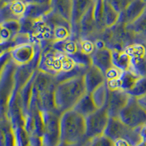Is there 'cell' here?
Masks as SVG:
<instances>
[{
  "label": "cell",
  "instance_id": "cell-1",
  "mask_svg": "<svg viewBox=\"0 0 146 146\" xmlns=\"http://www.w3.org/2000/svg\"><path fill=\"white\" fill-rule=\"evenodd\" d=\"M87 93L83 75L73 77L56 83L55 102L61 114L73 109L79 100Z\"/></svg>",
  "mask_w": 146,
  "mask_h": 146
},
{
  "label": "cell",
  "instance_id": "cell-2",
  "mask_svg": "<svg viewBox=\"0 0 146 146\" xmlns=\"http://www.w3.org/2000/svg\"><path fill=\"white\" fill-rule=\"evenodd\" d=\"M78 66L68 55L50 45L41 49L37 70L56 77L72 71Z\"/></svg>",
  "mask_w": 146,
  "mask_h": 146
},
{
  "label": "cell",
  "instance_id": "cell-3",
  "mask_svg": "<svg viewBox=\"0 0 146 146\" xmlns=\"http://www.w3.org/2000/svg\"><path fill=\"white\" fill-rule=\"evenodd\" d=\"M61 141L80 143L88 139L86 137V117L74 109L62 113L60 116Z\"/></svg>",
  "mask_w": 146,
  "mask_h": 146
},
{
  "label": "cell",
  "instance_id": "cell-4",
  "mask_svg": "<svg viewBox=\"0 0 146 146\" xmlns=\"http://www.w3.org/2000/svg\"><path fill=\"white\" fill-rule=\"evenodd\" d=\"M118 118L132 129L140 128L146 124V106L139 99L130 96L124 108L120 112Z\"/></svg>",
  "mask_w": 146,
  "mask_h": 146
},
{
  "label": "cell",
  "instance_id": "cell-5",
  "mask_svg": "<svg viewBox=\"0 0 146 146\" xmlns=\"http://www.w3.org/2000/svg\"><path fill=\"white\" fill-rule=\"evenodd\" d=\"M104 135L114 142L118 139H125L132 146L137 145L141 142L139 128L132 129L126 126L118 118L110 117Z\"/></svg>",
  "mask_w": 146,
  "mask_h": 146
},
{
  "label": "cell",
  "instance_id": "cell-6",
  "mask_svg": "<svg viewBox=\"0 0 146 146\" xmlns=\"http://www.w3.org/2000/svg\"><path fill=\"white\" fill-rule=\"evenodd\" d=\"M110 120L107 106L99 108L86 117V137L92 139L105 134Z\"/></svg>",
  "mask_w": 146,
  "mask_h": 146
},
{
  "label": "cell",
  "instance_id": "cell-7",
  "mask_svg": "<svg viewBox=\"0 0 146 146\" xmlns=\"http://www.w3.org/2000/svg\"><path fill=\"white\" fill-rule=\"evenodd\" d=\"M125 50L130 56L129 70L137 77H146V45L135 42L128 45Z\"/></svg>",
  "mask_w": 146,
  "mask_h": 146
},
{
  "label": "cell",
  "instance_id": "cell-8",
  "mask_svg": "<svg viewBox=\"0 0 146 146\" xmlns=\"http://www.w3.org/2000/svg\"><path fill=\"white\" fill-rule=\"evenodd\" d=\"M43 113L45 131L42 140L43 146H57L61 141L60 137V116L61 115L53 112Z\"/></svg>",
  "mask_w": 146,
  "mask_h": 146
},
{
  "label": "cell",
  "instance_id": "cell-9",
  "mask_svg": "<svg viewBox=\"0 0 146 146\" xmlns=\"http://www.w3.org/2000/svg\"><path fill=\"white\" fill-rule=\"evenodd\" d=\"M40 51V45L29 42L14 46L9 50V53L10 59L17 66H23L31 63Z\"/></svg>",
  "mask_w": 146,
  "mask_h": 146
},
{
  "label": "cell",
  "instance_id": "cell-10",
  "mask_svg": "<svg viewBox=\"0 0 146 146\" xmlns=\"http://www.w3.org/2000/svg\"><path fill=\"white\" fill-rule=\"evenodd\" d=\"M27 4L24 1H15L1 5V23L21 21L25 16Z\"/></svg>",
  "mask_w": 146,
  "mask_h": 146
},
{
  "label": "cell",
  "instance_id": "cell-11",
  "mask_svg": "<svg viewBox=\"0 0 146 146\" xmlns=\"http://www.w3.org/2000/svg\"><path fill=\"white\" fill-rule=\"evenodd\" d=\"M129 96V94L123 90L110 89L109 97L107 104V108L110 117L118 118L120 112L124 108Z\"/></svg>",
  "mask_w": 146,
  "mask_h": 146
},
{
  "label": "cell",
  "instance_id": "cell-12",
  "mask_svg": "<svg viewBox=\"0 0 146 146\" xmlns=\"http://www.w3.org/2000/svg\"><path fill=\"white\" fill-rule=\"evenodd\" d=\"M21 31L20 21H7L1 23V45H6L2 52L9 51L13 47V42Z\"/></svg>",
  "mask_w": 146,
  "mask_h": 146
},
{
  "label": "cell",
  "instance_id": "cell-13",
  "mask_svg": "<svg viewBox=\"0 0 146 146\" xmlns=\"http://www.w3.org/2000/svg\"><path fill=\"white\" fill-rule=\"evenodd\" d=\"M146 7L144 0H133L127 7L120 13L118 23L128 25L135 21L143 12Z\"/></svg>",
  "mask_w": 146,
  "mask_h": 146
},
{
  "label": "cell",
  "instance_id": "cell-14",
  "mask_svg": "<svg viewBox=\"0 0 146 146\" xmlns=\"http://www.w3.org/2000/svg\"><path fill=\"white\" fill-rule=\"evenodd\" d=\"M83 77L86 91L88 94L92 93L95 89L107 81L105 74L94 65L88 67Z\"/></svg>",
  "mask_w": 146,
  "mask_h": 146
},
{
  "label": "cell",
  "instance_id": "cell-15",
  "mask_svg": "<svg viewBox=\"0 0 146 146\" xmlns=\"http://www.w3.org/2000/svg\"><path fill=\"white\" fill-rule=\"evenodd\" d=\"M92 65L100 69L105 75V73L113 66L112 61V50L108 47L96 49L91 56Z\"/></svg>",
  "mask_w": 146,
  "mask_h": 146
},
{
  "label": "cell",
  "instance_id": "cell-16",
  "mask_svg": "<svg viewBox=\"0 0 146 146\" xmlns=\"http://www.w3.org/2000/svg\"><path fill=\"white\" fill-rule=\"evenodd\" d=\"M95 0H72V26L73 34L82 18L94 4Z\"/></svg>",
  "mask_w": 146,
  "mask_h": 146
},
{
  "label": "cell",
  "instance_id": "cell-17",
  "mask_svg": "<svg viewBox=\"0 0 146 146\" xmlns=\"http://www.w3.org/2000/svg\"><path fill=\"white\" fill-rule=\"evenodd\" d=\"M52 11L72 23V0H51Z\"/></svg>",
  "mask_w": 146,
  "mask_h": 146
},
{
  "label": "cell",
  "instance_id": "cell-18",
  "mask_svg": "<svg viewBox=\"0 0 146 146\" xmlns=\"http://www.w3.org/2000/svg\"><path fill=\"white\" fill-rule=\"evenodd\" d=\"M73 109L83 115V116L86 117L96 111L98 108L96 107L91 94L86 93L79 100Z\"/></svg>",
  "mask_w": 146,
  "mask_h": 146
},
{
  "label": "cell",
  "instance_id": "cell-19",
  "mask_svg": "<svg viewBox=\"0 0 146 146\" xmlns=\"http://www.w3.org/2000/svg\"><path fill=\"white\" fill-rule=\"evenodd\" d=\"M112 61L113 66H116L122 71L129 70L130 56L125 49H111Z\"/></svg>",
  "mask_w": 146,
  "mask_h": 146
},
{
  "label": "cell",
  "instance_id": "cell-20",
  "mask_svg": "<svg viewBox=\"0 0 146 146\" xmlns=\"http://www.w3.org/2000/svg\"><path fill=\"white\" fill-rule=\"evenodd\" d=\"M52 10L50 5L27 4L25 16L30 18H39L43 17Z\"/></svg>",
  "mask_w": 146,
  "mask_h": 146
},
{
  "label": "cell",
  "instance_id": "cell-21",
  "mask_svg": "<svg viewBox=\"0 0 146 146\" xmlns=\"http://www.w3.org/2000/svg\"><path fill=\"white\" fill-rule=\"evenodd\" d=\"M120 13L112 6L111 4L105 0L104 5V21L106 29L110 28L118 23Z\"/></svg>",
  "mask_w": 146,
  "mask_h": 146
},
{
  "label": "cell",
  "instance_id": "cell-22",
  "mask_svg": "<svg viewBox=\"0 0 146 146\" xmlns=\"http://www.w3.org/2000/svg\"><path fill=\"white\" fill-rule=\"evenodd\" d=\"M109 92L110 89L106 81L91 94L98 109L107 106L108 97H109Z\"/></svg>",
  "mask_w": 146,
  "mask_h": 146
},
{
  "label": "cell",
  "instance_id": "cell-23",
  "mask_svg": "<svg viewBox=\"0 0 146 146\" xmlns=\"http://www.w3.org/2000/svg\"><path fill=\"white\" fill-rule=\"evenodd\" d=\"M129 32L134 35H146V7L136 20L126 26Z\"/></svg>",
  "mask_w": 146,
  "mask_h": 146
},
{
  "label": "cell",
  "instance_id": "cell-24",
  "mask_svg": "<svg viewBox=\"0 0 146 146\" xmlns=\"http://www.w3.org/2000/svg\"><path fill=\"white\" fill-rule=\"evenodd\" d=\"M104 5L105 0H95L94 5V16L100 32L106 29L104 21Z\"/></svg>",
  "mask_w": 146,
  "mask_h": 146
},
{
  "label": "cell",
  "instance_id": "cell-25",
  "mask_svg": "<svg viewBox=\"0 0 146 146\" xmlns=\"http://www.w3.org/2000/svg\"><path fill=\"white\" fill-rule=\"evenodd\" d=\"M129 96H135L141 100L146 97V77H139L135 82L134 86L127 92Z\"/></svg>",
  "mask_w": 146,
  "mask_h": 146
},
{
  "label": "cell",
  "instance_id": "cell-26",
  "mask_svg": "<svg viewBox=\"0 0 146 146\" xmlns=\"http://www.w3.org/2000/svg\"><path fill=\"white\" fill-rule=\"evenodd\" d=\"M78 44L80 51L91 57L96 49L94 40L93 39L80 37L78 38Z\"/></svg>",
  "mask_w": 146,
  "mask_h": 146
},
{
  "label": "cell",
  "instance_id": "cell-27",
  "mask_svg": "<svg viewBox=\"0 0 146 146\" xmlns=\"http://www.w3.org/2000/svg\"><path fill=\"white\" fill-rule=\"evenodd\" d=\"M88 146H115L114 141L103 135L91 139Z\"/></svg>",
  "mask_w": 146,
  "mask_h": 146
},
{
  "label": "cell",
  "instance_id": "cell-28",
  "mask_svg": "<svg viewBox=\"0 0 146 146\" xmlns=\"http://www.w3.org/2000/svg\"><path fill=\"white\" fill-rule=\"evenodd\" d=\"M91 139H87L85 141L80 142V143H66V142L60 141L58 145L57 146H88L89 145Z\"/></svg>",
  "mask_w": 146,
  "mask_h": 146
},
{
  "label": "cell",
  "instance_id": "cell-29",
  "mask_svg": "<svg viewBox=\"0 0 146 146\" xmlns=\"http://www.w3.org/2000/svg\"><path fill=\"white\" fill-rule=\"evenodd\" d=\"M26 4H37V5H50L51 0H25Z\"/></svg>",
  "mask_w": 146,
  "mask_h": 146
},
{
  "label": "cell",
  "instance_id": "cell-30",
  "mask_svg": "<svg viewBox=\"0 0 146 146\" xmlns=\"http://www.w3.org/2000/svg\"><path fill=\"white\" fill-rule=\"evenodd\" d=\"M115 146H132L128 141L125 139H118L114 142Z\"/></svg>",
  "mask_w": 146,
  "mask_h": 146
},
{
  "label": "cell",
  "instance_id": "cell-31",
  "mask_svg": "<svg viewBox=\"0 0 146 146\" xmlns=\"http://www.w3.org/2000/svg\"><path fill=\"white\" fill-rule=\"evenodd\" d=\"M15 1H24L25 0H1V5H3L5 3H8V2H15Z\"/></svg>",
  "mask_w": 146,
  "mask_h": 146
},
{
  "label": "cell",
  "instance_id": "cell-32",
  "mask_svg": "<svg viewBox=\"0 0 146 146\" xmlns=\"http://www.w3.org/2000/svg\"><path fill=\"white\" fill-rule=\"evenodd\" d=\"M140 100V102H141L143 103V104L145 105V106H146V100Z\"/></svg>",
  "mask_w": 146,
  "mask_h": 146
},
{
  "label": "cell",
  "instance_id": "cell-33",
  "mask_svg": "<svg viewBox=\"0 0 146 146\" xmlns=\"http://www.w3.org/2000/svg\"><path fill=\"white\" fill-rule=\"evenodd\" d=\"M144 1H145V2H146V0H144Z\"/></svg>",
  "mask_w": 146,
  "mask_h": 146
}]
</instances>
